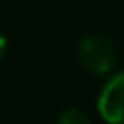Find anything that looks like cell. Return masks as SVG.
<instances>
[{
	"label": "cell",
	"instance_id": "2",
	"mask_svg": "<svg viewBox=\"0 0 124 124\" xmlns=\"http://www.w3.org/2000/svg\"><path fill=\"white\" fill-rule=\"evenodd\" d=\"M97 112L108 124H124V72L103 85L97 97Z\"/></svg>",
	"mask_w": 124,
	"mask_h": 124
},
{
	"label": "cell",
	"instance_id": "4",
	"mask_svg": "<svg viewBox=\"0 0 124 124\" xmlns=\"http://www.w3.org/2000/svg\"><path fill=\"white\" fill-rule=\"evenodd\" d=\"M6 50H8V41H6V35L0 31V60L6 56Z\"/></svg>",
	"mask_w": 124,
	"mask_h": 124
},
{
	"label": "cell",
	"instance_id": "3",
	"mask_svg": "<svg viewBox=\"0 0 124 124\" xmlns=\"http://www.w3.org/2000/svg\"><path fill=\"white\" fill-rule=\"evenodd\" d=\"M56 124H91V118L79 108H66L64 112H60Z\"/></svg>",
	"mask_w": 124,
	"mask_h": 124
},
{
	"label": "cell",
	"instance_id": "1",
	"mask_svg": "<svg viewBox=\"0 0 124 124\" xmlns=\"http://www.w3.org/2000/svg\"><path fill=\"white\" fill-rule=\"evenodd\" d=\"M77 60L91 75H108L116 64V50L103 35H85L77 46Z\"/></svg>",
	"mask_w": 124,
	"mask_h": 124
}]
</instances>
